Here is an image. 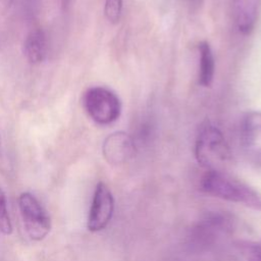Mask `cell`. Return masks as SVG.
<instances>
[{"label":"cell","mask_w":261,"mask_h":261,"mask_svg":"<svg viewBox=\"0 0 261 261\" xmlns=\"http://www.w3.org/2000/svg\"><path fill=\"white\" fill-rule=\"evenodd\" d=\"M197 161L207 170L224 171L231 161L230 148L221 130L209 120L199 127L195 142Z\"/></svg>","instance_id":"1"},{"label":"cell","mask_w":261,"mask_h":261,"mask_svg":"<svg viewBox=\"0 0 261 261\" xmlns=\"http://www.w3.org/2000/svg\"><path fill=\"white\" fill-rule=\"evenodd\" d=\"M202 190L214 197L261 210V197L251 187L225 171L207 170L201 181Z\"/></svg>","instance_id":"2"},{"label":"cell","mask_w":261,"mask_h":261,"mask_svg":"<svg viewBox=\"0 0 261 261\" xmlns=\"http://www.w3.org/2000/svg\"><path fill=\"white\" fill-rule=\"evenodd\" d=\"M83 106L95 122L103 125L116 121L121 112L117 95L104 87L88 89L83 96Z\"/></svg>","instance_id":"3"},{"label":"cell","mask_w":261,"mask_h":261,"mask_svg":"<svg viewBox=\"0 0 261 261\" xmlns=\"http://www.w3.org/2000/svg\"><path fill=\"white\" fill-rule=\"evenodd\" d=\"M18 209L30 239H45L51 229V219L40 201L32 193L23 192L18 197Z\"/></svg>","instance_id":"4"},{"label":"cell","mask_w":261,"mask_h":261,"mask_svg":"<svg viewBox=\"0 0 261 261\" xmlns=\"http://www.w3.org/2000/svg\"><path fill=\"white\" fill-rule=\"evenodd\" d=\"M240 142L247 158L261 167V112H246L240 123Z\"/></svg>","instance_id":"5"},{"label":"cell","mask_w":261,"mask_h":261,"mask_svg":"<svg viewBox=\"0 0 261 261\" xmlns=\"http://www.w3.org/2000/svg\"><path fill=\"white\" fill-rule=\"evenodd\" d=\"M114 211V199L111 191L103 181L95 188L92 204L89 210L87 227L96 232L104 229L110 222Z\"/></svg>","instance_id":"6"},{"label":"cell","mask_w":261,"mask_h":261,"mask_svg":"<svg viewBox=\"0 0 261 261\" xmlns=\"http://www.w3.org/2000/svg\"><path fill=\"white\" fill-rule=\"evenodd\" d=\"M136 151L135 140L124 132L110 134L102 146L105 160L112 165H120L129 161L135 156Z\"/></svg>","instance_id":"7"},{"label":"cell","mask_w":261,"mask_h":261,"mask_svg":"<svg viewBox=\"0 0 261 261\" xmlns=\"http://www.w3.org/2000/svg\"><path fill=\"white\" fill-rule=\"evenodd\" d=\"M236 25L245 36L250 35L258 21L261 0H230Z\"/></svg>","instance_id":"8"},{"label":"cell","mask_w":261,"mask_h":261,"mask_svg":"<svg viewBox=\"0 0 261 261\" xmlns=\"http://www.w3.org/2000/svg\"><path fill=\"white\" fill-rule=\"evenodd\" d=\"M220 261H261V247L248 242L233 243L224 249Z\"/></svg>","instance_id":"9"},{"label":"cell","mask_w":261,"mask_h":261,"mask_svg":"<svg viewBox=\"0 0 261 261\" xmlns=\"http://www.w3.org/2000/svg\"><path fill=\"white\" fill-rule=\"evenodd\" d=\"M23 52L32 63L44 60L47 54V38L43 30L35 29L28 34L23 43Z\"/></svg>","instance_id":"10"},{"label":"cell","mask_w":261,"mask_h":261,"mask_svg":"<svg viewBox=\"0 0 261 261\" xmlns=\"http://www.w3.org/2000/svg\"><path fill=\"white\" fill-rule=\"evenodd\" d=\"M199 50V71L198 82L202 87L208 88L212 85L215 73V61L212 49L208 42L202 41L198 46Z\"/></svg>","instance_id":"11"},{"label":"cell","mask_w":261,"mask_h":261,"mask_svg":"<svg viewBox=\"0 0 261 261\" xmlns=\"http://www.w3.org/2000/svg\"><path fill=\"white\" fill-rule=\"evenodd\" d=\"M0 231L9 236L12 233V223L7 208V199L4 191L0 187Z\"/></svg>","instance_id":"12"},{"label":"cell","mask_w":261,"mask_h":261,"mask_svg":"<svg viewBox=\"0 0 261 261\" xmlns=\"http://www.w3.org/2000/svg\"><path fill=\"white\" fill-rule=\"evenodd\" d=\"M123 0H105L104 14L111 23H117L122 12Z\"/></svg>","instance_id":"13"},{"label":"cell","mask_w":261,"mask_h":261,"mask_svg":"<svg viewBox=\"0 0 261 261\" xmlns=\"http://www.w3.org/2000/svg\"><path fill=\"white\" fill-rule=\"evenodd\" d=\"M189 1H190V3L193 4V5H194V4H198L199 2H201V0H189Z\"/></svg>","instance_id":"14"},{"label":"cell","mask_w":261,"mask_h":261,"mask_svg":"<svg viewBox=\"0 0 261 261\" xmlns=\"http://www.w3.org/2000/svg\"><path fill=\"white\" fill-rule=\"evenodd\" d=\"M0 149H1V138H0Z\"/></svg>","instance_id":"15"}]
</instances>
